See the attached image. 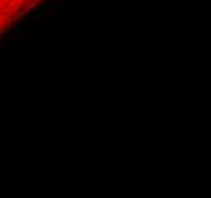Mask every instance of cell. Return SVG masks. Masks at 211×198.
<instances>
[{"label": "cell", "mask_w": 211, "mask_h": 198, "mask_svg": "<svg viewBox=\"0 0 211 198\" xmlns=\"http://www.w3.org/2000/svg\"><path fill=\"white\" fill-rule=\"evenodd\" d=\"M5 60V55H3V53H0V61H3Z\"/></svg>", "instance_id": "8"}, {"label": "cell", "mask_w": 211, "mask_h": 198, "mask_svg": "<svg viewBox=\"0 0 211 198\" xmlns=\"http://www.w3.org/2000/svg\"><path fill=\"white\" fill-rule=\"evenodd\" d=\"M3 23H5V19H0V28L3 26Z\"/></svg>", "instance_id": "7"}, {"label": "cell", "mask_w": 211, "mask_h": 198, "mask_svg": "<svg viewBox=\"0 0 211 198\" xmlns=\"http://www.w3.org/2000/svg\"><path fill=\"white\" fill-rule=\"evenodd\" d=\"M35 6H37V3H35V2H33V0H32V2H29L28 5H26V8H24V11H26V12H31V11L33 9V8H35Z\"/></svg>", "instance_id": "3"}, {"label": "cell", "mask_w": 211, "mask_h": 198, "mask_svg": "<svg viewBox=\"0 0 211 198\" xmlns=\"http://www.w3.org/2000/svg\"><path fill=\"white\" fill-rule=\"evenodd\" d=\"M26 29V23L24 22H14V31L15 32H23Z\"/></svg>", "instance_id": "1"}, {"label": "cell", "mask_w": 211, "mask_h": 198, "mask_svg": "<svg viewBox=\"0 0 211 198\" xmlns=\"http://www.w3.org/2000/svg\"><path fill=\"white\" fill-rule=\"evenodd\" d=\"M3 38H5V41H6V43H9V41H12V40H14V35H12V32H6Z\"/></svg>", "instance_id": "5"}, {"label": "cell", "mask_w": 211, "mask_h": 198, "mask_svg": "<svg viewBox=\"0 0 211 198\" xmlns=\"http://www.w3.org/2000/svg\"><path fill=\"white\" fill-rule=\"evenodd\" d=\"M26 14H28V12H26L24 9H23V11H20V12H17V14H15V20H17V22H20V20H23V19H24V17H26Z\"/></svg>", "instance_id": "2"}, {"label": "cell", "mask_w": 211, "mask_h": 198, "mask_svg": "<svg viewBox=\"0 0 211 198\" xmlns=\"http://www.w3.org/2000/svg\"><path fill=\"white\" fill-rule=\"evenodd\" d=\"M56 9H58L56 6H52V5H50L49 8H46V14H47V15H52V14H53Z\"/></svg>", "instance_id": "4"}, {"label": "cell", "mask_w": 211, "mask_h": 198, "mask_svg": "<svg viewBox=\"0 0 211 198\" xmlns=\"http://www.w3.org/2000/svg\"><path fill=\"white\" fill-rule=\"evenodd\" d=\"M53 2H55V3H58V2H59V5H61V6H64V5H65V0H53Z\"/></svg>", "instance_id": "6"}]
</instances>
